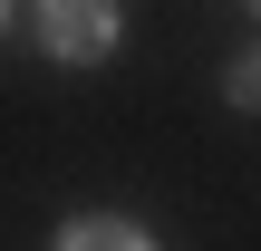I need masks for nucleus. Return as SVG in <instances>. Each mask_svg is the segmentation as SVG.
Segmentation results:
<instances>
[{"instance_id": "obj_2", "label": "nucleus", "mask_w": 261, "mask_h": 251, "mask_svg": "<svg viewBox=\"0 0 261 251\" xmlns=\"http://www.w3.org/2000/svg\"><path fill=\"white\" fill-rule=\"evenodd\" d=\"M58 251H155L136 222H116V213H87V222H68L58 232Z\"/></svg>"}, {"instance_id": "obj_1", "label": "nucleus", "mask_w": 261, "mask_h": 251, "mask_svg": "<svg viewBox=\"0 0 261 251\" xmlns=\"http://www.w3.org/2000/svg\"><path fill=\"white\" fill-rule=\"evenodd\" d=\"M39 39L68 68H97L116 48V0H39Z\"/></svg>"}, {"instance_id": "obj_4", "label": "nucleus", "mask_w": 261, "mask_h": 251, "mask_svg": "<svg viewBox=\"0 0 261 251\" xmlns=\"http://www.w3.org/2000/svg\"><path fill=\"white\" fill-rule=\"evenodd\" d=\"M252 10H261V0H252Z\"/></svg>"}, {"instance_id": "obj_3", "label": "nucleus", "mask_w": 261, "mask_h": 251, "mask_svg": "<svg viewBox=\"0 0 261 251\" xmlns=\"http://www.w3.org/2000/svg\"><path fill=\"white\" fill-rule=\"evenodd\" d=\"M232 106H261V48H252V58H232Z\"/></svg>"}]
</instances>
